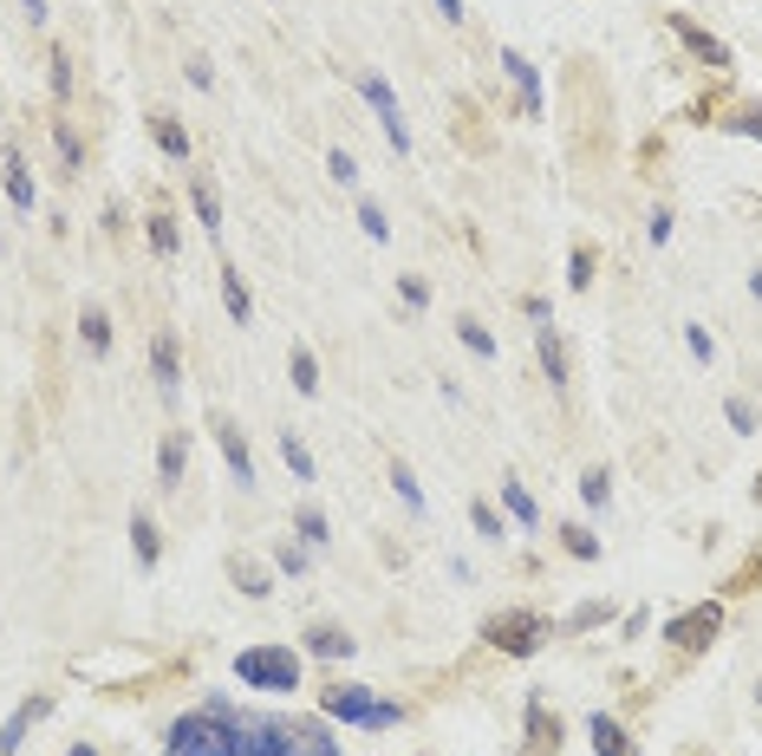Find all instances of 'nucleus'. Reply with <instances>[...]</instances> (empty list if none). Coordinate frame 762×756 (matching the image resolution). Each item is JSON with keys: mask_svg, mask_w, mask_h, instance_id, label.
<instances>
[{"mask_svg": "<svg viewBox=\"0 0 762 756\" xmlns=\"http://www.w3.org/2000/svg\"><path fill=\"white\" fill-rule=\"evenodd\" d=\"M457 333H463V345H470L476 359H495V340H489V333H483V327H476V320H463Z\"/></svg>", "mask_w": 762, "mask_h": 756, "instance_id": "2f4dec72", "label": "nucleus"}, {"mask_svg": "<svg viewBox=\"0 0 762 756\" xmlns=\"http://www.w3.org/2000/svg\"><path fill=\"white\" fill-rule=\"evenodd\" d=\"M320 711L326 717H346L358 731H391L405 711L398 704H385V698H372V685H326L320 691Z\"/></svg>", "mask_w": 762, "mask_h": 756, "instance_id": "f03ea898", "label": "nucleus"}, {"mask_svg": "<svg viewBox=\"0 0 762 756\" xmlns=\"http://www.w3.org/2000/svg\"><path fill=\"white\" fill-rule=\"evenodd\" d=\"M131 549H138L143 567H157V529H150V515H138V522H131Z\"/></svg>", "mask_w": 762, "mask_h": 756, "instance_id": "393cba45", "label": "nucleus"}, {"mask_svg": "<svg viewBox=\"0 0 762 756\" xmlns=\"http://www.w3.org/2000/svg\"><path fill=\"white\" fill-rule=\"evenodd\" d=\"M150 138H157V150H163V157L190 163V131H183L176 118H150Z\"/></svg>", "mask_w": 762, "mask_h": 756, "instance_id": "a211bd4d", "label": "nucleus"}, {"mask_svg": "<svg viewBox=\"0 0 762 756\" xmlns=\"http://www.w3.org/2000/svg\"><path fill=\"white\" fill-rule=\"evenodd\" d=\"M215 444H222V457H228V470L242 489H255V457H248V444H242V430L228 424V417H215Z\"/></svg>", "mask_w": 762, "mask_h": 756, "instance_id": "6e6552de", "label": "nucleus"}, {"mask_svg": "<svg viewBox=\"0 0 762 756\" xmlns=\"http://www.w3.org/2000/svg\"><path fill=\"white\" fill-rule=\"evenodd\" d=\"M672 33H678V40H685V46H691V53H697V60H704L710 72H723V66H730V46H723V40H710V33H704L697 20L672 13Z\"/></svg>", "mask_w": 762, "mask_h": 756, "instance_id": "0eeeda50", "label": "nucleus"}, {"mask_svg": "<svg viewBox=\"0 0 762 756\" xmlns=\"http://www.w3.org/2000/svg\"><path fill=\"white\" fill-rule=\"evenodd\" d=\"M150 248H157V255H176V222H170V215H150Z\"/></svg>", "mask_w": 762, "mask_h": 756, "instance_id": "cd10ccee", "label": "nucleus"}, {"mask_svg": "<svg viewBox=\"0 0 762 756\" xmlns=\"http://www.w3.org/2000/svg\"><path fill=\"white\" fill-rule=\"evenodd\" d=\"M391 482H398V496H405L411 509H423V489H417V477H411V470H405V464H398V477H391Z\"/></svg>", "mask_w": 762, "mask_h": 756, "instance_id": "e433bc0d", "label": "nucleus"}, {"mask_svg": "<svg viewBox=\"0 0 762 756\" xmlns=\"http://www.w3.org/2000/svg\"><path fill=\"white\" fill-rule=\"evenodd\" d=\"M358 222H365V235H372V242H385V235H391V222H385V209H378V203L358 209Z\"/></svg>", "mask_w": 762, "mask_h": 756, "instance_id": "473e14b6", "label": "nucleus"}, {"mask_svg": "<svg viewBox=\"0 0 762 756\" xmlns=\"http://www.w3.org/2000/svg\"><path fill=\"white\" fill-rule=\"evenodd\" d=\"M222 307H228V320H235V327H248V320H255V300H248V287H242L235 268H222Z\"/></svg>", "mask_w": 762, "mask_h": 756, "instance_id": "dca6fc26", "label": "nucleus"}, {"mask_svg": "<svg viewBox=\"0 0 762 756\" xmlns=\"http://www.w3.org/2000/svg\"><path fill=\"white\" fill-rule=\"evenodd\" d=\"M287 372H293V385H300L307 398L320 392V372H313V352H307V345H293V359H287Z\"/></svg>", "mask_w": 762, "mask_h": 756, "instance_id": "5701e85b", "label": "nucleus"}, {"mask_svg": "<svg viewBox=\"0 0 762 756\" xmlns=\"http://www.w3.org/2000/svg\"><path fill=\"white\" fill-rule=\"evenodd\" d=\"M235 679L255 685V691H300V652H287V646H255V652L235 659Z\"/></svg>", "mask_w": 762, "mask_h": 756, "instance_id": "7ed1b4c3", "label": "nucleus"}, {"mask_svg": "<svg viewBox=\"0 0 762 756\" xmlns=\"http://www.w3.org/2000/svg\"><path fill=\"white\" fill-rule=\"evenodd\" d=\"M352 646H358V639L340 632V626H313V632H307V652H313V659H352Z\"/></svg>", "mask_w": 762, "mask_h": 756, "instance_id": "2eb2a0df", "label": "nucleus"}, {"mask_svg": "<svg viewBox=\"0 0 762 756\" xmlns=\"http://www.w3.org/2000/svg\"><path fill=\"white\" fill-rule=\"evenodd\" d=\"M730 131H743V138H762V111H737V118H730Z\"/></svg>", "mask_w": 762, "mask_h": 756, "instance_id": "a19ab883", "label": "nucleus"}, {"mask_svg": "<svg viewBox=\"0 0 762 756\" xmlns=\"http://www.w3.org/2000/svg\"><path fill=\"white\" fill-rule=\"evenodd\" d=\"M46 711H53L46 698H26V704H20V711L7 717V731H0V750H20V737H26V731H33V724L46 717Z\"/></svg>", "mask_w": 762, "mask_h": 756, "instance_id": "f8f14e48", "label": "nucleus"}, {"mask_svg": "<svg viewBox=\"0 0 762 756\" xmlns=\"http://www.w3.org/2000/svg\"><path fill=\"white\" fill-rule=\"evenodd\" d=\"M228 756H340V750H333V737H326L320 724L235 711V744H228Z\"/></svg>", "mask_w": 762, "mask_h": 756, "instance_id": "f257e3e1", "label": "nucleus"}, {"mask_svg": "<svg viewBox=\"0 0 762 756\" xmlns=\"http://www.w3.org/2000/svg\"><path fill=\"white\" fill-rule=\"evenodd\" d=\"M228 574H235V587H242L248 600H268V594H275V587H268V567H261V561H235Z\"/></svg>", "mask_w": 762, "mask_h": 756, "instance_id": "aec40b11", "label": "nucleus"}, {"mask_svg": "<svg viewBox=\"0 0 762 756\" xmlns=\"http://www.w3.org/2000/svg\"><path fill=\"white\" fill-rule=\"evenodd\" d=\"M53 138H60V157H66V170H85V150H78V138H72V125H66V118L53 125Z\"/></svg>", "mask_w": 762, "mask_h": 756, "instance_id": "c85d7f7f", "label": "nucleus"}, {"mask_svg": "<svg viewBox=\"0 0 762 756\" xmlns=\"http://www.w3.org/2000/svg\"><path fill=\"white\" fill-rule=\"evenodd\" d=\"M293 529H300V535H307L313 549H326V542H333V535H326V515H320V509H300V515H293Z\"/></svg>", "mask_w": 762, "mask_h": 756, "instance_id": "a878e982", "label": "nucleus"}, {"mask_svg": "<svg viewBox=\"0 0 762 756\" xmlns=\"http://www.w3.org/2000/svg\"><path fill=\"white\" fill-rule=\"evenodd\" d=\"M358 92H365V105L378 111V125H385V138H391V150L405 157V150H411V131H405V111H398V98H391V85H385L378 72H365V78H358Z\"/></svg>", "mask_w": 762, "mask_h": 756, "instance_id": "423d86ee", "label": "nucleus"}, {"mask_svg": "<svg viewBox=\"0 0 762 756\" xmlns=\"http://www.w3.org/2000/svg\"><path fill=\"white\" fill-rule=\"evenodd\" d=\"M26 13H33V20H46V0H26Z\"/></svg>", "mask_w": 762, "mask_h": 756, "instance_id": "c03bdc74", "label": "nucleus"}, {"mask_svg": "<svg viewBox=\"0 0 762 756\" xmlns=\"http://www.w3.org/2000/svg\"><path fill=\"white\" fill-rule=\"evenodd\" d=\"M66 756H98V750H92V744H85V750H66Z\"/></svg>", "mask_w": 762, "mask_h": 756, "instance_id": "a18cd8bd", "label": "nucleus"}, {"mask_svg": "<svg viewBox=\"0 0 762 756\" xmlns=\"http://www.w3.org/2000/svg\"><path fill=\"white\" fill-rule=\"evenodd\" d=\"M0 183H7L13 209H33V177H26V157H20V150H7V157H0Z\"/></svg>", "mask_w": 762, "mask_h": 756, "instance_id": "9b49d317", "label": "nucleus"}, {"mask_svg": "<svg viewBox=\"0 0 762 756\" xmlns=\"http://www.w3.org/2000/svg\"><path fill=\"white\" fill-rule=\"evenodd\" d=\"M150 365H157V385H163V392H176V385H183V365H176V340H170V333H157V340H150Z\"/></svg>", "mask_w": 762, "mask_h": 756, "instance_id": "4468645a", "label": "nucleus"}, {"mask_svg": "<svg viewBox=\"0 0 762 756\" xmlns=\"http://www.w3.org/2000/svg\"><path fill=\"white\" fill-rule=\"evenodd\" d=\"M756 502H762V482H756Z\"/></svg>", "mask_w": 762, "mask_h": 756, "instance_id": "49530a36", "label": "nucleus"}, {"mask_svg": "<svg viewBox=\"0 0 762 756\" xmlns=\"http://www.w3.org/2000/svg\"><path fill=\"white\" fill-rule=\"evenodd\" d=\"M607 489H613L607 470H587V477H580V502H587V509H600V502H607Z\"/></svg>", "mask_w": 762, "mask_h": 756, "instance_id": "7c9ffc66", "label": "nucleus"}, {"mask_svg": "<svg viewBox=\"0 0 762 756\" xmlns=\"http://www.w3.org/2000/svg\"><path fill=\"white\" fill-rule=\"evenodd\" d=\"M723 417H730V424H737V430H756V412H750V405H743V398H730V405H723Z\"/></svg>", "mask_w": 762, "mask_h": 756, "instance_id": "4c0bfd02", "label": "nucleus"}, {"mask_svg": "<svg viewBox=\"0 0 762 756\" xmlns=\"http://www.w3.org/2000/svg\"><path fill=\"white\" fill-rule=\"evenodd\" d=\"M756 704H762V685H756Z\"/></svg>", "mask_w": 762, "mask_h": 756, "instance_id": "de8ad7c7", "label": "nucleus"}, {"mask_svg": "<svg viewBox=\"0 0 762 756\" xmlns=\"http://www.w3.org/2000/svg\"><path fill=\"white\" fill-rule=\"evenodd\" d=\"M280 567H287V574H307V549H293V542H280V554H275Z\"/></svg>", "mask_w": 762, "mask_h": 756, "instance_id": "58836bf2", "label": "nucleus"}, {"mask_svg": "<svg viewBox=\"0 0 762 756\" xmlns=\"http://www.w3.org/2000/svg\"><path fill=\"white\" fill-rule=\"evenodd\" d=\"M502 502H508V515H515V522H528V529L541 522V515H535V496H528L522 482H502Z\"/></svg>", "mask_w": 762, "mask_h": 756, "instance_id": "b1692460", "label": "nucleus"}, {"mask_svg": "<svg viewBox=\"0 0 762 756\" xmlns=\"http://www.w3.org/2000/svg\"><path fill=\"white\" fill-rule=\"evenodd\" d=\"M183 457H190V430H170V437H163V457H157L163 489H176V482H183Z\"/></svg>", "mask_w": 762, "mask_h": 756, "instance_id": "f3484780", "label": "nucleus"}, {"mask_svg": "<svg viewBox=\"0 0 762 756\" xmlns=\"http://www.w3.org/2000/svg\"><path fill=\"white\" fill-rule=\"evenodd\" d=\"M470 522H476V535L502 542V522H495V509H489V502H476V509H470Z\"/></svg>", "mask_w": 762, "mask_h": 756, "instance_id": "f704fd0d", "label": "nucleus"}, {"mask_svg": "<svg viewBox=\"0 0 762 756\" xmlns=\"http://www.w3.org/2000/svg\"><path fill=\"white\" fill-rule=\"evenodd\" d=\"M85 345H92V352H105V345H111V327H105V313H98V307H85Z\"/></svg>", "mask_w": 762, "mask_h": 756, "instance_id": "c756f323", "label": "nucleus"}, {"mask_svg": "<svg viewBox=\"0 0 762 756\" xmlns=\"http://www.w3.org/2000/svg\"><path fill=\"white\" fill-rule=\"evenodd\" d=\"M685 345H691L697 359H710V333H704V327H685Z\"/></svg>", "mask_w": 762, "mask_h": 756, "instance_id": "79ce46f5", "label": "nucleus"}, {"mask_svg": "<svg viewBox=\"0 0 762 756\" xmlns=\"http://www.w3.org/2000/svg\"><path fill=\"white\" fill-rule=\"evenodd\" d=\"M567 268H573V287H593V248H573V262H567Z\"/></svg>", "mask_w": 762, "mask_h": 756, "instance_id": "72a5a7b5", "label": "nucleus"}, {"mask_svg": "<svg viewBox=\"0 0 762 756\" xmlns=\"http://www.w3.org/2000/svg\"><path fill=\"white\" fill-rule=\"evenodd\" d=\"M53 92H60V98H72V60H66V46L53 53Z\"/></svg>", "mask_w": 762, "mask_h": 756, "instance_id": "c9c22d12", "label": "nucleus"}, {"mask_svg": "<svg viewBox=\"0 0 762 756\" xmlns=\"http://www.w3.org/2000/svg\"><path fill=\"white\" fill-rule=\"evenodd\" d=\"M437 13H443V20H463V0H437Z\"/></svg>", "mask_w": 762, "mask_h": 756, "instance_id": "37998d69", "label": "nucleus"}, {"mask_svg": "<svg viewBox=\"0 0 762 756\" xmlns=\"http://www.w3.org/2000/svg\"><path fill=\"white\" fill-rule=\"evenodd\" d=\"M190 203H196V215H203V235H222V203H215V190H208L203 177L190 183Z\"/></svg>", "mask_w": 762, "mask_h": 756, "instance_id": "412c9836", "label": "nucleus"}, {"mask_svg": "<svg viewBox=\"0 0 762 756\" xmlns=\"http://www.w3.org/2000/svg\"><path fill=\"white\" fill-rule=\"evenodd\" d=\"M717 626H723V607H717V600H704V607H691V614L672 619V626H665V639H672L678 652H704V646L717 639Z\"/></svg>", "mask_w": 762, "mask_h": 756, "instance_id": "39448f33", "label": "nucleus"}, {"mask_svg": "<svg viewBox=\"0 0 762 756\" xmlns=\"http://www.w3.org/2000/svg\"><path fill=\"white\" fill-rule=\"evenodd\" d=\"M502 66H508V78L522 85V111L535 118V111H541V78H535V66H528L522 53H502Z\"/></svg>", "mask_w": 762, "mask_h": 756, "instance_id": "ddd939ff", "label": "nucleus"}, {"mask_svg": "<svg viewBox=\"0 0 762 756\" xmlns=\"http://www.w3.org/2000/svg\"><path fill=\"white\" fill-rule=\"evenodd\" d=\"M560 750V717H548L541 698H528V756H548Z\"/></svg>", "mask_w": 762, "mask_h": 756, "instance_id": "1a4fd4ad", "label": "nucleus"}, {"mask_svg": "<svg viewBox=\"0 0 762 756\" xmlns=\"http://www.w3.org/2000/svg\"><path fill=\"white\" fill-rule=\"evenodd\" d=\"M560 549L573 554V561H593V554H600V542H593V529H580V522H567V529H560Z\"/></svg>", "mask_w": 762, "mask_h": 756, "instance_id": "4be33fe9", "label": "nucleus"}, {"mask_svg": "<svg viewBox=\"0 0 762 756\" xmlns=\"http://www.w3.org/2000/svg\"><path fill=\"white\" fill-rule=\"evenodd\" d=\"M326 170H333V177H340V183H352V177H358V163H352L346 150H333V157H326Z\"/></svg>", "mask_w": 762, "mask_h": 756, "instance_id": "ea45409f", "label": "nucleus"}, {"mask_svg": "<svg viewBox=\"0 0 762 756\" xmlns=\"http://www.w3.org/2000/svg\"><path fill=\"white\" fill-rule=\"evenodd\" d=\"M587 731H593V750H600V756H638V744L625 737V724H620V717H607V711H600Z\"/></svg>", "mask_w": 762, "mask_h": 756, "instance_id": "9d476101", "label": "nucleus"}, {"mask_svg": "<svg viewBox=\"0 0 762 756\" xmlns=\"http://www.w3.org/2000/svg\"><path fill=\"white\" fill-rule=\"evenodd\" d=\"M280 457H287V470H293L300 482H313V457L300 450V437H280Z\"/></svg>", "mask_w": 762, "mask_h": 756, "instance_id": "bb28decb", "label": "nucleus"}, {"mask_svg": "<svg viewBox=\"0 0 762 756\" xmlns=\"http://www.w3.org/2000/svg\"><path fill=\"white\" fill-rule=\"evenodd\" d=\"M535 352H541V365H548V379H555V385H567V352H560L555 327H535Z\"/></svg>", "mask_w": 762, "mask_h": 756, "instance_id": "6ab92c4d", "label": "nucleus"}, {"mask_svg": "<svg viewBox=\"0 0 762 756\" xmlns=\"http://www.w3.org/2000/svg\"><path fill=\"white\" fill-rule=\"evenodd\" d=\"M483 639L495 646V652H508V659H528V652H541L548 619H541V614H495L483 626Z\"/></svg>", "mask_w": 762, "mask_h": 756, "instance_id": "20e7f679", "label": "nucleus"}]
</instances>
